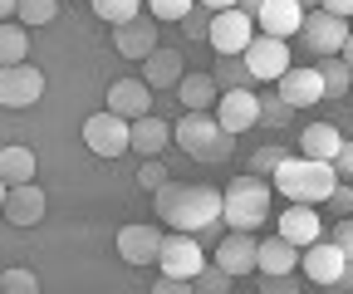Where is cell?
Returning a JSON list of instances; mask_svg holds the SVG:
<instances>
[{"label": "cell", "mask_w": 353, "mask_h": 294, "mask_svg": "<svg viewBox=\"0 0 353 294\" xmlns=\"http://www.w3.org/2000/svg\"><path fill=\"white\" fill-rule=\"evenodd\" d=\"M152 206H157V221L172 226V231H187L196 240H216L221 235V191L206 187V182H162L152 191Z\"/></svg>", "instance_id": "1"}, {"label": "cell", "mask_w": 353, "mask_h": 294, "mask_svg": "<svg viewBox=\"0 0 353 294\" xmlns=\"http://www.w3.org/2000/svg\"><path fill=\"white\" fill-rule=\"evenodd\" d=\"M334 182H339L334 162H319V157H294V152H290V157L275 167V191L290 196V201H304V206L329 201Z\"/></svg>", "instance_id": "2"}, {"label": "cell", "mask_w": 353, "mask_h": 294, "mask_svg": "<svg viewBox=\"0 0 353 294\" xmlns=\"http://www.w3.org/2000/svg\"><path fill=\"white\" fill-rule=\"evenodd\" d=\"M176 147L196 162H226L236 152V133H226L206 108H187V118H176Z\"/></svg>", "instance_id": "3"}, {"label": "cell", "mask_w": 353, "mask_h": 294, "mask_svg": "<svg viewBox=\"0 0 353 294\" xmlns=\"http://www.w3.org/2000/svg\"><path fill=\"white\" fill-rule=\"evenodd\" d=\"M270 187H265V177L245 172L236 177L226 191H221V221H226L231 231H260V221L270 216Z\"/></svg>", "instance_id": "4"}, {"label": "cell", "mask_w": 353, "mask_h": 294, "mask_svg": "<svg viewBox=\"0 0 353 294\" xmlns=\"http://www.w3.org/2000/svg\"><path fill=\"white\" fill-rule=\"evenodd\" d=\"M83 147L94 157H123L132 147V118H118L113 108L83 118Z\"/></svg>", "instance_id": "5"}, {"label": "cell", "mask_w": 353, "mask_h": 294, "mask_svg": "<svg viewBox=\"0 0 353 294\" xmlns=\"http://www.w3.org/2000/svg\"><path fill=\"white\" fill-rule=\"evenodd\" d=\"M206 39H211V50H216V54H245V50H250V39H255V20H250L241 6L216 10Z\"/></svg>", "instance_id": "6"}, {"label": "cell", "mask_w": 353, "mask_h": 294, "mask_svg": "<svg viewBox=\"0 0 353 294\" xmlns=\"http://www.w3.org/2000/svg\"><path fill=\"white\" fill-rule=\"evenodd\" d=\"M241 59H245V69H250L255 83H280V74L290 69V39L260 34V39H250V50Z\"/></svg>", "instance_id": "7"}, {"label": "cell", "mask_w": 353, "mask_h": 294, "mask_svg": "<svg viewBox=\"0 0 353 294\" xmlns=\"http://www.w3.org/2000/svg\"><path fill=\"white\" fill-rule=\"evenodd\" d=\"M44 94V74L25 59V64H6L0 69V108H30Z\"/></svg>", "instance_id": "8"}, {"label": "cell", "mask_w": 353, "mask_h": 294, "mask_svg": "<svg viewBox=\"0 0 353 294\" xmlns=\"http://www.w3.org/2000/svg\"><path fill=\"white\" fill-rule=\"evenodd\" d=\"M348 34H353V30H348V20H339V15H329V10H304L299 39H304V45L314 50L319 59H324V54H339Z\"/></svg>", "instance_id": "9"}, {"label": "cell", "mask_w": 353, "mask_h": 294, "mask_svg": "<svg viewBox=\"0 0 353 294\" xmlns=\"http://www.w3.org/2000/svg\"><path fill=\"white\" fill-rule=\"evenodd\" d=\"M157 265H162V275H182V280H196V270L206 265V255H201V240H196V235H187V231H176V235H162Z\"/></svg>", "instance_id": "10"}, {"label": "cell", "mask_w": 353, "mask_h": 294, "mask_svg": "<svg viewBox=\"0 0 353 294\" xmlns=\"http://www.w3.org/2000/svg\"><path fill=\"white\" fill-rule=\"evenodd\" d=\"M216 123L226 133H245V128H255L260 123V94H250V89H221V103H216Z\"/></svg>", "instance_id": "11"}, {"label": "cell", "mask_w": 353, "mask_h": 294, "mask_svg": "<svg viewBox=\"0 0 353 294\" xmlns=\"http://www.w3.org/2000/svg\"><path fill=\"white\" fill-rule=\"evenodd\" d=\"M113 50L123 59H148L157 50V20L152 15H138V20H123L113 25Z\"/></svg>", "instance_id": "12"}, {"label": "cell", "mask_w": 353, "mask_h": 294, "mask_svg": "<svg viewBox=\"0 0 353 294\" xmlns=\"http://www.w3.org/2000/svg\"><path fill=\"white\" fill-rule=\"evenodd\" d=\"M275 94L290 103V108H314L319 98H324V78H319V69H285L280 74V83H275Z\"/></svg>", "instance_id": "13"}, {"label": "cell", "mask_w": 353, "mask_h": 294, "mask_svg": "<svg viewBox=\"0 0 353 294\" xmlns=\"http://www.w3.org/2000/svg\"><path fill=\"white\" fill-rule=\"evenodd\" d=\"M343 265H348V255L334 245V240H314V245H304V275L314 280V284H324V289H334V280L343 275Z\"/></svg>", "instance_id": "14"}, {"label": "cell", "mask_w": 353, "mask_h": 294, "mask_svg": "<svg viewBox=\"0 0 353 294\" xmlns=\"http://www.w3.org/2000/svg\"><path fill=\"white\" fill-rule=\"evenodd\" d=\"M280 235L290 240V245H314L319 235H324V221H319V211L314 206H304V201H290L285 206V216H280Z\"/></svg>", "instance_id": "15"}, {"label": "cell", "mask_w": 353, "mask_h": 294, "mask_svg": "<svg viewBox=\"0 0 353 294\" xmlns=\"http://www.w3.org/2000/svg\"><path fill=\"white\" fill-rule=\"evenodd\" d=\"M255 20H260V34L290 39V34H299V25H304V6H299V0H265V6L255 10Z\"/></svg>", "instance_id": "16"}, {"label": "cell", "mask_w": 353, "mask_h": 294, "mask_svg": "<svg viewBox=\"0 0 353 294\" xmlns=\"http://www.w3.org/2000/svg\"><path fill=\"white\" fill-rule=\"evenodd\" d=\"M157 250H162L157 226H123L118 231V255L128 265H157Z\"/></svg>", "instance_id": "17"}, {"label": "cell", "mask_w": 353, "mask_h": 294, "mask_svg": "<svg viewBox=\"0 0 353 294\" xmlns=\"http://www.w3.org/2000/svg\"><path fill=\"white\" fill-rule=\"evenodd\" d=\"M216 265L226 275H255V235L236 231V235H221L216 240Z\"/></svg>", "instance_id": "18"}, {"label": "cell", "mask_w": 353, "mask_h": 294, "mask_svg": "<svg viewBox=\"0 0 353 294\" xmlns=\"http://www.w3.org/2000/svg\"><path fill=\"white\" fill-rule=\"evenodd\" d=\"M108 108L118 118H143V113H152V89L143 78H118V83H108Z\"/></svg>", "instance_id": "19"}, {"label": "cell", "mask_w": 353, "mask_h": 294, "mask_svg": "<svg viewBox=\"0 0 353 294\" xmlns=\"http://www.w3.org/2000/svg\"><path fill=\"white\" fill-rule=\"evenodd\" d=\"M6 216L10 226H39L44 221V191L34 187V182H20V187H10V196H6Z\"/></svg>", "instance_id": "20"}, {"label": "cell", "mask_w": 353, "mask_h": 294, "mask_svg": "<svg viewBox=\"0 0 353 294\" xmlns=\"http://www.w3.org/2000/svg\"><path fill=\"white\" fill-rule=\"evenodd\" d=\"M294 255H299V245H290L285 235H265L255 245V270L260 275H294Z\"/></svg>", "instance_id": "21"}, {"label": "cell", "mask_w": 353, "mask_h": 294, "mask_svg": "<svg viewBox=\"0 0 353 294\" xmlns=\"http://www.w3.org/2000/svg\"><path fill=\"white\" fill-rule=\"evenodd\" d=\"M143 83H148V89H176V83H182V54L157 45L143 59Z\"/></svg>", "instance_id": "22"}, {"label": "cell", "mask_w": 353, "mask_h": 294, "mask_svg": "<svg viewBox=\"0 0 353 294\" xmlns=\"http://www.w3.org/2000/svg\"><path fill=\"white\" fill-rule=\"evenodd\" d=\"M304 157H319V162H334V152L343 147V133L334 128V123H309L304 138H299Z\"/></svg>", "instance_id": "23"}, {"label": "cell", "mask_w": 353, "mask_h": 294, "mask_svg": "<svg viewBox=\"0 0 353 294\" xmlns=\"http://www.w3.org/2000/svg\"><path fill=\"white\" fill-rule=\"evenodd\" d=\"M172 143V128L162 118H152V113H143V118H132V147H138L143 157H152V152H162Z\"/></svg>", "instance_id": "24"}, {"label": "cell", "mask_w": 353, "mask_h": 294, "mask_svg": "<svg viewBox=\"0 0 353 294\" xmlns=\"http://www.w3.org/2000/svg\"><path fill=\"white\" fill-rule=\"evenodd\" d=\"M0 182L6 187L34 182V152L30 147H0Z\"/></svg>", "instance_id": "25"}, {"label": "cell", "mask_w": 353, "mask_h": 294, "mask_svg": "<svg viewBox=\"0 0 353 294\" xmlns=\"http://www.w3.org/2000/svg\"><path fill=\"white\" fill-rule=\"evenodd\" d=\"M176 98H182V108H211L216 103V74H182Z\"/></svg>", "instance_id": "26"}, {"label": "cell", "mask_w": 353, "mask_h": 294, "mask_svg": "<svg viewBox=\"0 0 353 294\" xmlns=\"http://www.w3.org/2000/svg\"><path fill=\"white\" fill-rule=\"evenodd\" d=\"M319 78H324V98H348V89H353V69L339 54L319 59Z\"/></svg>", "instance_id": "27"}, {"label": "cell", "mask_w": 353, "mask_h": 294, "mask_svg": "<svg viewBox=\"0 0 353 294\" xmlns=\"http://www.w3.org/2000/svg\"><path fill=\"white\" fill-rule=\"evenodd\" d=\"M25 50H30V39L20 25H6L0 20V69L6 64H25Z\"/></svg>", "instance_id": "28"}, {"label": "cell", "mask_w": 353, "mask_h": 294, "mask_svg": "<svg viewBox=\"0 0 353 294\" xmlns=\"http://www.w3.org/2000/svg\"><path fill=\"white\" fill-rule=\"evenodd\" d=\"M0 294H39V275L15 265V270H0Z\"/></svg>", "instance_id": "29"}, {"label": "cell", "mask_w": 353, "mask_h": 294, "mask_svg": "<svg viewBox=\"0 0 353 294\" xmlns=\"http://www.w3.org/2000/svg\"><path fill=\"white\" fill-rule=\"evenodd\" d=\"M260 123L265 128H285V123H294V108L280 94H260Z\"/></svg>", "instance_id": "30"}, {"label": "cell", "mask_w": 353, "mask_h": 294, "mask_svg": "<svg viewBox=\"0 0 353 294\" xmlns=\"http://www.w3.org/2000/svg\"><path fill=\"white\" fill-rule=\"evenodd\" d=\"M138 6L143 0H94V15L108 25H123V20H138Z\"/></svg>", "instance_id": "31"}, {"label": "cell", "mask_w": 353, "mask_h": 294, "mask_svg": "<svg viewBox=\"0 0 353 294\" xmlns=\"http://www.w3.org/2000/svg\"><path fill=\"white\" fill-rule=\"evenodd\" d=\"M15 15H20V25H50L59 15V0H20Z\"/></svg>", "instance_id": "32"}, {"label": "cell", "mask_w": 353, "mask_h": 294, "mask_svg": "<svg viewBox=\"0 0 353 294\" xmlns=\"http://www.w3.org/2000/svg\"><path fill=\"white\" fill-rule=\"evenodd\" d=\"M231 284H236V275H226L221 265H211V270L201 265V270H196V280H192V289H196V294H226Z\"/></svg>", "instance_id": "33"}, {"label": "cell", "mask_w": 353, "mask_h": 294, "mask_svg": "<svg viewBox=\"0 0 353 294\" xmlns=\"http://www.w3.org/2000/svg\"><path fill=\"white\" fill-rule=\"evenodd\" d=\"M226 64H221V74H216V83H226V89H245L250 83V69H245V59L241 54H221Z\"/></svg>", "instance_id": "34"}, {"label": "cell", "mask_w": 353, "mask_h": 294, "mask_svg": "<svg viewBox=\"0 0 353 294\" xmlns=\"http://www.w3.org/2000/svg\"><path fill=\"white\" fill-rule=\"evenodd\" d=\"M152 20H187L196 10V0H148Z\"/></svg>", "instance_id": "35"}, {"label": "cell", "mask_w": 353, "mask_h": 294, "mask_svg": "<svg viewBox=\"0 0 353 294\" xmlns=\"http://www.w3.org/2000/svg\"><path fill=\"white\" fill-rule=\"evenodd\" d=\"M285 157H290V152H285V147H275V143H270V147H260V152H255V157H250V172H255V177H275V167H280V162H285Z\"/></svg>", "instance_id": "36"}, {"label": "cell", "mask_w": 353, "mask_h": 294, "mask_svg": "<svg viewBox=\"0 0 353 294\" xmlns=\"http://www.w3.org/2000/svg\"><path fill=\"white\" fill-rule=\"evenodd\" d=\"M162 182H167V167H162L157 157H148V162L138 167V187H143V191H157Z\"/></svg>", "instance_id": "37"}, {"label": "cell", "mask_w": 353, "mask_h": 294, "mask_svg": "<svg viewBox=\"0 0 353 294\" xmlns=\"http://www.w3.org/2000/svg\"><path fill=\"white\" fill-rule=\"evenodd\" d=\"M329 206H334V216H353V187H343V177L334 182V191H329Z\"/></svg>", "instance_id": "38"}, {"label": "cell", "mask_w": 353, "mask_h": 294, "mask_svg": "<svg viewBox=\"0 0 353 294\" xmlns=\"http://www.w3.org/2000/svg\"><path fill=\"white\" fill-rule=\"evenodd\" d=\"M152 294H196V289H192V280H182V275H162V280L152 284Z\"/></svg>", "instance_id": "39"}, {"label": "cell", "mask_w": 353, "mask_h": 294, "mask_svg": "<svg viewBox=\"0 0 353 294\" xmlns=\"http://www.w3.org/2000/svg\"><path fill=\"white\" fill-rule=\"evenodd\" d=\"M260 289L265 294H294L299 284H294V275H260Z\"/></svg>", "instance_id": "40"}, {"label": "cell", "mask_w": 353, "mask_h": 294, "mask_svg": "<svg viewBox=\"0 0 353 294\" xmlns=\"http://www.w3.org/2000/svg\"><path fill=\"white\" fill-rule=\"evenodd\" d=\"M334 245H339V250H343V255L353 260V216H343V221L334 226Z\"/></svg>", "instance_id": "41"}, {"label": "cell", "mask_w": 353, "mask_h": 294, "mask_svg": "<svg viewBox=\"0 0 353 294\" xmlns=\"http://www.w3.org/2000/svg\"><path fill=\"white\" fill-rule=\"evenodd\" d=\"M334 172H339V177H348V182H353V143H348V138H343V147H339V152H334Z\"/></svg>", "instance_id": "42"}, {"label": "cell", "mask_w": 353, "mask_h": 294, "mask_svg": "<svg viewBox=\"0 0 353 294\" xmlns=\"http://www.w3.org/2000/svg\"><path fill=\"white\" fill-rule=\"evenodd\" d=\"M319 10H329L339 20H353V0H319Z\"/></svg>", "instance_id": "43"}, {"label": "cell", "mask_w": 353, "mask_h": 294, "mask_svg": "<svg viewBox=\"0 0 353 294\" xmlns=\"http://www.w3.org/2000/svg\"><path fill=\"white\" fill-rule=\"evenodd\" d=\"M196 6H206V10L216 15V10H231V6H241V0H196Z\"/></svg>", "instance_id": "44"}, {"label": "cell", "mask_w": 353, "mask_h": 294, "mask_svg": "<svg viewBox=\"0 0 353 294\" xmlns=\"http://www.w3.org/2000/svg\"><path fill=\"white\" fill-rule=\"evenodd\" d=\"M334 289H353V260H348V265H343V275H339V280H334Z\"/></svg>", "instance_id": "45"}, {"label": "cell", "mask_w": 353, "mask_h": 294, "mask_svg": "<svg viewBox=\"0 0 353 294\" xmlns=\"http://www.w3.org/2000/svg\"><path fill=\"white\" fill-rule=\"evenodd\" d=\"M339 59H343V64H348V69H353V34H348V39H343V50H339Z\"/></svg>", "instance_id": "46"}, {"label": "cell", "mask_w": 353, "mask_h": 294, "mask_svg": "<svg viewBox=\"0 0 353 294\" xmlns=\"http://www.w3.org/2000/svg\"><path fill=\"white\" fill-rule=\"evenodd\" d=\"M15 6H20V0H0V20H10V15H15Z\"/></svg>", "instance_id": "47"}, {"label": "cell", "mask_w": 353, "mask_h": 294, "mask_svg": "<svg viewBox=\"0 0 353 294\" xmlns=\"http://www.w3.org/2000/svg\"><path fill=\"white\" fill-rule=\"evenodd\" d=\"M260 6H265V0H241V10H245V15H255Z\"/></svg>", "instance_id": "48"}, {"label": "cell", "mask_w": 353, "mask_h": 294, "mask_svg": "<svg viewBox=\"0 0 353 294\" xmlns=\"http://www.w3.org/2000/svg\"><path fill=\"white\" fill-rule=\"evenodd\" d=\"M6 196H10V187H6V182H0V211H6Z\"/></svg>", "instance_id": "49"}, {"label": "cell", "mask_w": 353, "mask_h": 294, "mask_svg": "<svg viewBox=\"0 0 353 294\" xmlns=\"http://www.w3.org/2000/svg\"><path fill=\"white\" fill-rule=\"evenodd\" d=\"M299 6H304V10H319V0H299Z\"/></svg>", "instance_id": "50"}, {"label": "cell", "mask_w": 353, "mask_h": 294, "mask_svg": "<svg viewBox=\"0 0 353 294\" xmlns=\"http://www.w3.org/2000/svg\"><path fill=\"white\" fill-rule=\"evenodd\" d=\"M348 98H353V89H348Z\"/></svg>", "instance_id": "51"}]
</instances>
